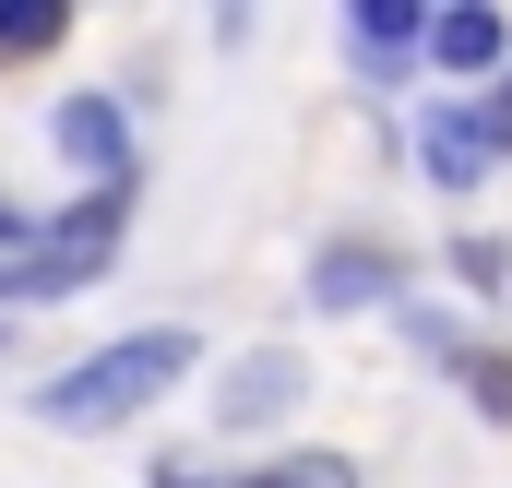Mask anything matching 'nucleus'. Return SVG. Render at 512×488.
<instances>
[{"mask_svg": "<svg viewBox=\"0 0 512 488\" xmlns=\"http://www.w3.org/2000/svg\"><path fill=\"white\" fill-rule=\"evenodd\" d=\"M501 12H441V24H429V60H441V72H501Z\"/></svg>", "mask_w": 512, "mask_h": 488, "instance_id": "nucleus-5", "label": "nucleus"}, {"mask_svg": "<svg viewBox=\"0 0 512 488\" xmlns=\"http://www.w3.org/2000/svg\"><path fill=\"white\" fill-rule=\"evenodd\" d=\"M501 108H429V120H417V155H429V179H441V191H477V179H489V167H501Z\"/></svg>", "mask_w": 512, "mask_h": 488, "instance_id": "nucleus-3", "label": "nucleus"}, {"mask_svg": "<svg viewBox=\"0 0 512 488\" xmlns=\"http://www.w3.org/2000/svg\"><path fill=\"white\" fill-rule=\"evenodd\" d=\"M286 393H298V358H251L239 381H227V417H274Z\"/></svg>", "mask_w": 512, "mask_h": 488, "instance_id": "nucleus-8", "label": "nucleus"}, {"mask_svg": "<svg viewBox=\"0 0 512 488\" xmlns=\"http://www.w3.org/2000/svg\"><path fill=\"white\" fill-rule=\"evenodd\" d=\"M60 24H72L60 0H0V60H12V48H48Z\"/></svg>", "mask_w": 512, "mask_h": 488, "instance_id": "nucleus-9", "label": "nucleus"}, {"mask_svg": "<svg viewBox=\"0 0 512 488\" xmlns=\"http://www.w3.org/2000/svg\"><path fill=\"white\" fill-rule=\"evenodd\" d=\"M465 381H477V405H489V417H512V358H465Z\"/></svg>", "mask_w": 512, "mask_h": 488, "instance_id": "nucleus-11", "label": "nucleus"}, {"mask_svg": "<svg viewBox=\"0 0 512 488\" xmlns=\"http://www.w3.org/2000/svg\"><path fill=\"white\" fill-rule=\"evenodd\" d=\"M60 155H72L96 191H131V120H120V96H72V108H60Z\"/></svg>", "mask_w": 512, "mask_h": 488, "instance_id": "nucleus-4", "label": "nucleus"}, {"mask_svg": "<svg viewBox=\"0 0 512 488\" xmlns=\"http://www.w3.org/2000/svg\"><path fill=\"white\" fill-rule=\"evenodd\" d=\"M108 250H120V191H84L60 227H36V239L0 262V286H12V298H72V286L108 274Z\"/></svg>", "mask_w": 512, "mask_h": 488, "instance_id": "nucleus-2", "label": "nucleus"}, {"mask_svg": "<svg viewBox=\"0 0 512 488\" xmlns=\"http://www.w3.org/2000/svg\"><path fill=\"white\" fill-rule=\"evenodd\" d=\"M251 488H358V465H346V453H298V465H274V477H251Z\"/></svg>", "mask_w": 512, "mask_h": 488, "instance_id": "nucleus-10", "label": "nucleus"}, {"mask_svg": "<svg viewBox=\"0 0 512 488\" xmlns=\"http://www.w3.org/2000/svg\"><path fill=\"white\" fill-rule=\"evenodd\" d=\"M382 286H393L382 250H322V274H310V298H322V310H370Z\"/></svg>", "mask_w": 512, "mask_h": 488, "instance_id": "nucleus-6", "label": "nucleus"}, {"mask_svg": "<svg viewBox=\"0 0 512 488\" xmlns=\"http://www.w3.org/2000/svg\"><path fill=\"white\" fill-rule=\"evenodd\" d=\"M417 36H429V12H417V0H358V48H370V60L417 48Z\"/></svg>", "mask_w": 512, "mask_h": 488, "instance_id": "nucleus-7", "label": "nucleus"}, {"mask_svg": "<svg viewBox=\"0 0 512 488\" xmlns=\"http://www.w3.org/2000/svg\"><path fill=\"white\" fill-rule=\"evenodd\" d=\"M501 131H512V108H501Z\"/></svg>", "mask_w": 512, "mask_h": 488, "instance_id": "nucleus-12", "label": "nucleus"}, {"mask_svg": "<svg viewBox=\"0 0 512 488\" xmlns=\"http://www.w3.org/2000/svg\"><path fill=\"white\" fill-rule=\"evenodd\" d=\"M191 358H203L191 334H120V346H96L72 381H48V429H120L167 381H191Z\"/></svg>", "mask_w": 512, "mask_h": 488, "instance_id": "nucleus-1", "label": "nucleus"}]
</instances>
